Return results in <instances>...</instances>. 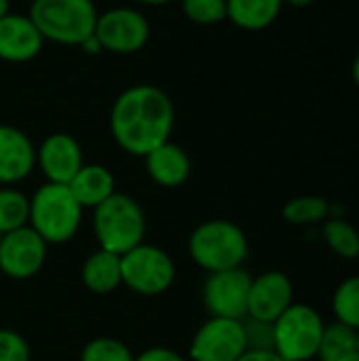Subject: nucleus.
Returning <instances> with one entry per match:
<instances>
[{"label": "nucleus", "mask_w": 359, "mask_h": 361, "mask_svg": "<svg viewBox=\"0 0 359 361\" xmlns=\"http://www.w3.org/2000/svg\"><path fill=\"white\" fill-rule=\"evenodd\" d=\"M176 108L171 97L148 82L125 89L110 110V133L121 150L146 157L171 140Z\"/></svg>", "instance_id": "obj_1"}, {"label": "nucleus", "mask_w": 359, "mask_h": 361, "mask_svg": "<svg viewBox=\"0 0 359 361\" xmlns=\"http://www.w3.org/2000/svg\"><path fill=\"white\" fill-rule=\"evenodd\" d=\"M97 15L93 0H34L28 13L44 40L70 47L95 34Z\"/></svg>", "instance_id": "obj_2"}, {"label": "nucleus", "mask_w": 359, "mask_h": 361, "mask_svg": "<svg viewBox=\"0 0 359 361\" xmlns=\"http://www.w3.org/2000/svg\"><path fill=\"white\" fill-rule=\"evenodd\" d=\"M83 205L68 184H42L30 199V222L47 245H61L74 239L83 222Z\"/></svg>", "instance_id": "obj_3"}, {"label": "nucleus", "mask_w": 359, "mask_h": 361, "mask_svg": "<svg viewBox=\"0 0 359 361\" xmlns=\"http://www.w3.org/2000/svg\"><path fill=\"white\" fill-rule=\"evenodd\" d=\"M188 254L199 269L218 273L243 267L250 243L239 224L231 220H207L190 233Z\"/></svg>", "instance_id": "obj_4"}, {"label": "nucleus", "mask_w": 359, "mask_h": 361, "mask_svg": "<svg viewBox=\"0 0 359 361\" xmlns=\"http://www.w3.org/2000/svg\"><path fill=\"white\" fill-rule=\"evenodd\" d=\"M93 233L99 250L118 256L127 254L144 243L146 237V216L142 205L125 192H114L93 209Z\"/></svg>", "instance_id": "obj_5"}, {"label": "nucleus", "mask_w": 359, "mask_h": 361, "mask_svg": "<svg viewBox=\"0 0 359 361\" xmlns=\"http://www.w3.org/2000/svg\"><path fill=\"white\" fill-rule=\"evenodd\" d=\"M324 328L326 324L313 307L294 302L273 322V351L286 361H311L317 357Z\"/></svg>", "instance_id": "obj_6"}, {"label": "nucleus", "mask_w": 359, "mask_h": 361, "mask_svg": "<svg viewBox=\"0 0 359 361\" xmlns=\"http://www.w3.org/2000/svg\"><path fill=\"white\" fill-rule=\"evenodd\" d=\"M123 286L140 296H161L176 281V264L171 256L150 243H140L121 256Z\"/></svg>", "instance_id": "obj_7"}, {"label": "nucleus", "mask_w": 359, "mask_h": 361, "mask_svg": "<svg viewBox=\"0 0 359 361\" xmlns=\"http://www.w3.org/2000/svg\"><path fill=\"white\" fill-rule=\"evenodd\" d=\"M95 36L104 51L114 55H133L150 40V21L131 6H114L97 15Z\"/></svg>", "instance_id": "obj_8"}, {"label": "nucleus", "mask_w": 359, "mask_h": 361, "mask_svg": "<svg viewBox=\"0 0 359 361\" xmlns=\"http://www.w3.org/2000/svg\"><path fill=\"white\" fill-rule=\"evenodd\" d=\"M250 286L252 275L243 267L209 273L201 290V298L209 317L245 319Z\"/></svg>", "instance_id": "obj_9"}, {"label": "nucleus", "mask_w": 359, "mask_h": 361, "mask_svg": "<svg viewBox=\"0 0 359 361\" xmlns=\"http://www.w3.org/2000/svg\"><path fill=\"white\" fill-rule=\"evenodd\" d=\"M248 351L243 319L209 317L193 336V361H237Z\"/></svg>", "instance_id": "obj_10"}, {"label": "nucleus", "mask_w": 359, "mask_h": 361, "mask_svg": "<svg viewBox=\"0 0 359 361\" xmlns=\"http://www.w3.org/2000/svg\"><path fill=\"white\" fill-rule=\"evenodd\" d=\"M47 250V241L32 226L0 235V271L15 281L32 279L44 267Z\"/></svg>", "instance_id": "obj_11"}, {"label": "nucleus", "mask_w": 359, "mask_h": 361, "mask_svg": "<svg viewBox=\"0 0 359 361\" xmlns=\"http://www.w3.org/2000/svg\"><path fill=\"white\" fill-rule=\"evenodd\" d=\"M294 305V286L290 277L281 271H267L252 277L248 317L273 324L288 307Z\"/></svg>", "instance_id": "obj_12"}, {"label": "nucleus", "mask_w": 359, "mask_h": 361, "mask_svg": "<svg viewBox=\"0 0 359 361\" xmlns=\"http://www.w3.org/2000/svg\"><path fill=\"white\" fill-rule=\"evenodd\" d=\"M36 165L47 182L70 184V180L85 165L83 148L70 133H51L36 148Z\"/></svg>", "instance_id": "obj_13"}, {"label": "nucleus", "mask_w": 359, "mask_h": 361, "mask_svg": "<svg viewBox=\"0 0 359 361\" xmlns=\"http://www.w3.org/2000/svg\"><path fill=\"white\" fill-rule=\"evenodd\" d=\"M36 167V146L21 129L0 125V184L13 186Z\"/></svg>", "instance_id": "obj_14"}, {"label": "nucleus", "mask_w": 359, "mask_h": 361, "mask_svg": "<svg viewBox=\"0 0 359 361\" xmlns=\"http://www.w3.org/2000/svg\"><path fill=\"white\" fill-rule=\"evenodd\" d=\"M44 38L28 15L8 13L0 19V59L8 63H23L42 51Z\"/></svg>", "instance_id": "obj_15"}, {"label": "nucleus", "mask_w": 359, "mask_h": 361, "mask_svg": "<svg viewBox=\"0 0 359 361\" xmlns=\"http://www.w3.org/2000/svg\"><path fill=\"white\" fill-rule=\"evenodd\" d=\"M144 165H146L148 178L163 188L182 186L190 178V171H193L188 152L182 146L174 144L171 140L157 146L152 152H148L144 157Z\"/></svg>", "instance_id": "obj_16"}, {"label": "nucleus", "mask_w": 359, "mask_h": 361, "mask_svg": "<svg viewBox=\"0 0 359 361\" xmlns=\"http://www.w3.org/2000/svg\"><path fill=\"white\" fill-rule=\"evenodd\" d=\"M68 188L83 205V209H95L99 203H104L108 197L116 192V182L108 167L97 163H85L78 169V173L70 180Z\"/></svg>", "instance_id": "obj_17"}, {"label": "nucleus", "mask_w": 359, "mask_h": 361, "mask_svg": "<svg viewBox=\"0 0 359 361\" xmlns=\"http://www.w3.org/2000/svg\"><path fill=\"white\" fill-rule=\"evenodd\" d=\"M80 279L93 294H112L118 286H123L121 256L106 250L93 252L80 269Z\"/></svg>", "instance_id": "obj_18"}, {"label": "nucleus", "mask_w": 359, "mask_h": 361, "mask_svg": "<svg viewBox=\"0 0 359 361\" xmlns=\"http://www.w3.org/2000/svg\"><path fill=\"white\" fill-rule=\"evenodd\" d=\"M284 0H226V19L245 32L267 30L281 15Z\"/></svg>", "instance_id": "obj_19"}, {"label": "nucleus", "mask_w": 359, "mask_h": 361, "mask_svg": "<svg viewBox=\"0 0 359 361\" xmlns=\"http://www.w3.org/2000/svg\"><path fill=\"white\" fill-rule=\"evenodd\" d=\"M30 222V199L15 186L0 188V235L28 226Z\"/></svg>", "instance_id": "obj_20"}, {"label": "nucleus", "mask_w": 359, "mask_h": 361, "mask_svg": "<svg viewBox=\"0 0 359 361\" xmlns=\"http://www.w3.org/2000/svg\"><path fill=\"white\" fill-rule=\"evenodd\" d=\"M328 214H330V203L324 197H317V195L294 197L281 209L284 220L290 222V224H296V226L324 222L328 218Z\"/></svg>", "instance_id": "obj_21"}, {"label": "nucleus", "mask_w": 359, "mask_h": 361, "mask_svg": "<svg viewBox=\"0 0 359 361\" xmlns=\"http://www.w3.org/2000/svg\"><path fill=\"white\" fill-rule=\"evenodd\" d=\"M358 349V330L334 322L330 326L324 328V336H322V345L317 351V360L320 361H336L343 357L349 351Z\"/></svg>", "instance_id": "obj_22"}, {"label": "nucleus", "mask_w": 359, "mask_h": 361, "mask_svg": "<svg viewBox=\"0 0 359 361\" xmlns=\"http://www.w3.org/2000/svg\"><path fill=\"white\" fill-rule=\"evenodd\" d=\"M324 241L336 256L345 260H353L359 256V233L347 220H328L324 224Z\"/></svg>", "instance_id": "obj_23"}, {"label": "nucleus", "mask_w": 359, "mask_h": 361, "mask_svg": "<svg viewBox=\"0 0 359 361\" xmlns=\"http://www.w3.org/2000/svg\"><path fill=\"white\" fill-rule=\"evenodd\" d=\"M332 309L336 315V322L353 328L359 332V275L345 279L332 298Z\"/></svg>", "instance_id": "obj_24"}, {"label": "nucleus", "mask_w": 359, "mask_h": 361, "mask_svg": "<svg viewBox=\"0 0 359 361\" xmlns=\"http://www.w3.org/2000/svg\"><path fill=\"white\" fill-rule=\"evenodd\" d=\"M135 355L131 353V349L116 341V338H108V336H99L89 341L83 351H80V361H133Z\"/></svg>", "instance_id": "obj_25"}, {"label": "nucleus", "mask_w": 359, "mask_h": 361, "mask_svg": "<svg viewBox=\"0 0 359 361\" xmlns=\"http://www.w3.org/2000/svg\"><path fill=\"white\" fill-rule=\"evenodd\" d=\"M182 13L197 25H214L226 19V0H182Z\"/></svg>", "instance_id": "obj_26"}, {"label": "nucleus", "mask_w": 359, "mask_h": 361, "mask_svg": "<svg viewBox=\"0 0 359 361\" xmlns=\"http://www.w3.org/2000/svg\"><path fill=\"white\" fill-rule=\"evenodd\" d=\"M0 361H30V345L8 328H0Z\"/></svg>", "instance_id": "obj_27"}, {"label": "nucleus", "mask_w": 359, "mask_h": 361, "mask_svg": "<svg viewBox=\"0 0 359 361\" xmlns=\"http://www.w3.org/2000/svg\"><path fill=\"white\" fill-rule=\"evenodd\" d=\"M243 330H245L248 349H273V343H275L273 324L248 317L243 319Z\"/></svg>", "instance_id": "obj_28"}, {"label": "nucleus", "mask_w": 359, "mask_h": 361, "mask_svg": "<svg viewBox=\"0 0 359 361\" xmlns=\"http://www.w3.org/2000/svg\"><path fill=\"white\" fill-rule=\"evenodd\" d=\"M133 361H188L182 357L178 351H171L167 347H150L146 351H142Z\"/></svg>", "instance_id": "obj_29"}, {"label": "nucleus", "mask_w": 359, "mask_h": 361, "mask_svg": "<svg viewBox=\"0 0 359 361\" xmlns=\"http://www.w3.org/2000/svg\"><path fill=\"white\" fill-rule=\"evenodd\" d=\"M237 361H286L273 349H248Z\"/></svg>", "instance_id": "obj_30"}, {"label": "nucleus", "mask_w": 359, "mask_h": 361, "mask_svg": "<svg viewBox=\"0 0 359 361\" xmlns=\"http://www.w3.org/2000/svg\"><path fill=\"white\" fill-rule=\"evenodd\" d=\"M80 49L87 53V55H97V53H102L104 49H102V44H99V40H97V36L93 34V36H89L83 44H80Z\"/></svg>", "instance_id": "obj_31"}, {"label": "nucleus", "mask_w": 359, "mask_h": 361, "mask_svg": "<svg viewBox=\"0 0 359 361\" xmlns=\"http://www.w3.org/2000/svg\"><path fill=\"white\" fill-rule=\"evenodd\" d=\"M351 76H353V82H355V87L359 89V53L355 55V59H353V66H351Z\"/></svg>", "instance_id": "obj_32"}, {"label": "nucleus", "mask_w": 359, "mask_h": 361, "mask_svg": "<svg viewBox=\"0 0 359 361\" xmlns=\"http://www.w3.org/2000/svg\"><path fill=\"white\" fill-rule=\"evenodd\" d=\"M315 0H284V4H290V6H296V8H305L309 4H313Z\"/></svg>", "instance_id": "obj_33"}, {"label": "nucleus", "mask_w": 359, "mask_h": 361, "mask_svg": "<svg viewBox=\"0 0 359 361\" xmlns=\"http://www.w3.org/2000/svg\"><path fill=\"white\" fill-rule=\"evenodd\" d=\"M11 13V0H0V19Z\"/></svg>", "instance_id": "obj_34"}, {"label": "nucleus", "mask_w": 359, "mask_h": 361, "mask_svg": "<svg viewBox=\"0 0 359 361\" xmlns=\"http://www.w3.org/2000/svg\"><path fill=\"white\" fill-rule=\"evenodd\" d=\"M336 361H359V351L355 349V351H349V353H345L343 357H339Z\"/></svg>", "instance_id": "obj_35"}, {"label": "nucleus", "mask_w": 359, "mask_h": 361, "mask_svg": "<svg viewBox=\"0 0 359 361\" xmlns=\"http://www.w3.org/2000/svg\"><path fill=\"white\" fill-rule=\"evenodd\" d=\"M135 2L150 4V6H161V4H167V2H171V0H135Z\"/></svg>", "instance_id": "obj_36"}, {"label": "nucleus", "mask_w": 359, "mask_h": 361, "mask_svg": "<svg viewBox=\"0 0 359 361\" xmlns=\"http://www.w3.org/2000/svg\"><path fill=\"white\" fill-rule=\"evenodd\" d=\"M358 351H359V332H358Z\"/></svg>", "instance_id": "obj_37"}]
</instances>
